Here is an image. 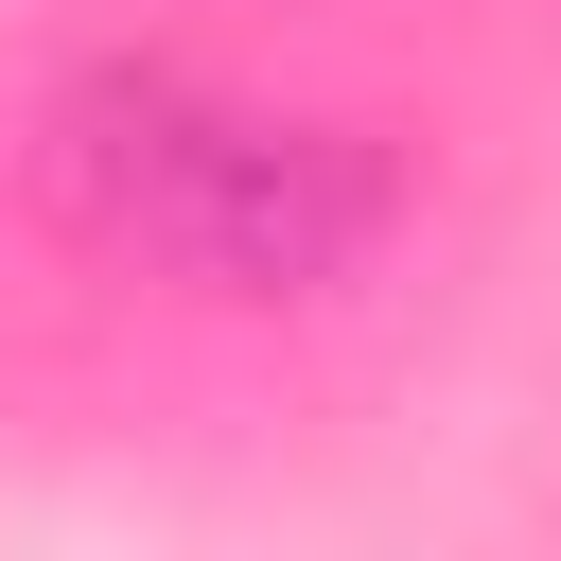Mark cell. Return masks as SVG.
<instances>
[{"label":"cell","mask_w":561,"mask_h":561,"mask_svg":"<svg viewBox=\"0 0 561 561\" xmlns=\"http://www.w3.org/2000/svg\"><path fill=\"white\" fill-rule=\"evenodd\" d=\"M70 175L105 193V228H123L140 263L228 280V298L333 280V263L368 245V175H351L333 140L245 123V105H193V88H105L88 140H70Z\"/></svg>","instance_id":"obj_1"}]
</instances>
